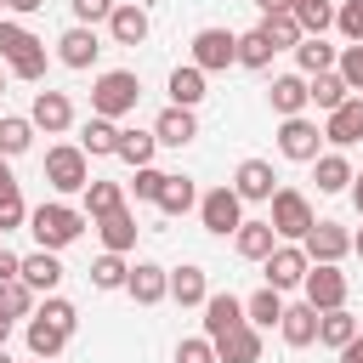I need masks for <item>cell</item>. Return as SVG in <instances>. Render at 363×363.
<instances>
[{
  "label": "cell",
  "instance_id": "6da1fadb",
  "mask_svg": "<svg viewBox=\"0 0 363 363\" xmlns=\"http://www.w3.org/2000/svg\"><path fill=\"white\" fill-rule=\"evenodd\" d=\"M136 102H142V79L130 74V68H102L96 74V85H91V113L96 119H125V113H136Z\"/></svg>",
  "mask_w": 363,
  "mask_h": 363
},
{
  "label": "cell",
  "instance_id": "ffe728a7",
  "mask_svg": "<svg viewBox=\"0 0 363 363\" xmlns=\"http://www.w3.org/2000/svg\"><path fill=\"white\" fill-rule=\"evenodd\" d=\"M23 284H28L34 295H51V289L62 284V261H57V250H34V255H23Z\"/></svg>",
  "mask_w": 363,
  "mask_h": 363
},
{
  "label": "cell",
  "instance_id": "ab89813d",
  "mask_svg": "<svg viewBox=\"0 0 363 363\" xmlns=\"http://www.w3.org/2000/svg\"><path fill=\"white\" fill-rule=\"evenodd\" d=\"M125 278H130V267H125V255H113V250H102V255L91 261V284H96V289H125Z\"/></svg>",
  "mask_w": 363,
  "mask_h": 363
},
{
  "label": "cell",
  "instance_id": "cb8c5ba5",
  "mask_svg": "<svg viewBox=\"0 0 363 363\" xmlns=\"http://www.w3.org/2000/svg\"><path fill=\"white\" fill-rule=\"evenodd\" d=\"M216 363H261V329H233L216 340Z\"/></svg>",
  "mask_w": 363,
  "mask_h": 363
},
{
  "label": "cell",
  "instance_id": "e575fe53",
  "mask_svg": "<svg viewBox=\"0 0 363 363\" xmlns=\"http://www.w3.org/2000/svg\"><path fill=\"white\" fill-rule=\"evenodd\" d=\"M261 34H267L278 51H295V45L306 40V28L295 23V11H272V17H261Z\"/></svg>",
  "mask_w": 363,
  "mask_h": 363
},
{
  "label": "cell",
  "instance_id": "30bf717a",
  "mask_svg": "<svg viewBox=\"0 0 363 363\" xmlns=\"http://www.w3.org/2000/svg\"><path fill=\"white\" fill-rule=\"evenodd\" d=\"M318 142H323V130H318L306 113H295V119H278V153H284V159H295V164H312V159H318Z\"/></svg>",
  "mask_w": 363,
  "mask_h": 363
},
{
  "label": "cell",
  "instance_id": "f6af8a7d",
  "mask_svg": "<svg viewBox=\"0 0 363 363\" xmlns=\"http://www.w3.org/2000/svg\"><path fill=\"white\" fill-rule=\"evenodd\" d=\"M164 182H170V176H164V170H153V164H147V170H136V176H130V193H136V204H159Z\"/></svg>",
  "mask_w": 363,
  "mask_h": 363
},
{
  "label": "cell",
  "instance_id": "4dcf8cb0",
  "mask_svg": "<svg viewBox=\"0 0 363 363\" xmlns=\"http://www.w3.org/2000/svg\"><path fill=\"white\" fill-rule=\"evenodd\" d=\"M312 170H318V193H352V164H346V153H318L312 159Z\"/></svg>",
  "mask_w": 363,
  "mask_h": 363
},
{
  "label": "cell",
  "instance_id": "680465c9",
  "mask_svg": "<svg viewBox=\"0 0 363 363\" xmlns=\"http://www.w3.org/2000/svg\"><path fill=\"white\" fill-rule=\"evenodd\" d=\"M11 323H17V318H6V312H0V346H6V335H11Z\"/></svg>",
  "mask_w": 363,
  "mask_h": 363
},
{
  "label": "cell",
  "instance_id": "9f6ffc18",
  "mask_svg": "<svg viewBox=\"0 0 363 363\" xmlns=\"http://www.w3.org/2000/svg\"><path fill=\"white\" fill-rule=\"evenodd\" d=\"M11 187H17V176H11V164L0 159V193H11Z\"/></svg>",
  "mask_w": 363,
  "mask_h": 363
},
{
  "label": "cell",
  "instance_id": "f907efd6",
  "mask_svg": "<svg viewBox=\"0 0 363 363\" xmlns=\"http://www.w3.org/2000/svg\"><path fill=\"white\" fill-rule=\"evenodd\" d=\"M68 6H74V17H79V23H85V28H91V23H108V17H113V6H119V0H68Z\"/></svg>",
  "mask_w": 363,
  "mask_h": 363
},
{
  "label": "cell",
  "instance_id": "ee69618b",
  "mask_svg": "<svg viewBox=\"0 0 363 363\" xmlns=\"http://www.w3.org/2000/svg\"><path fill=\"white\" fill-rule=\"evenodd\" d=\"M335 74L346 79V91H352V96H363V45H340Z\"/></svg>",
  "mask_w": 363,
  "mask_h": 363
},
{
  "label": "cell",
  "instance_id": "e7e4bbea",
  "mask_svg": "<svg viewBox=\"0 0 363 363\" xmlns=\"http://www.w3.org/2000/svg\"><path fill=\"white\" fill-rule=\"evenodd\" d=\"M0 6H6V0H0Z\"/></svg>",
  "mask_w": 363,
  "mask_h": 363
},
{
  "label": "cell",
  "instance_id": "9a60e30c",
  "mask_svg": "<svg viewBox=\"0 0 363 363\" xmlns=\"http://www.w3.org/2000/svg\"><path fill=\"white\" fill-rule=\"evenodd\" d=\"M250 318H244V301L238 295H210L204 301V335H210V346L221 340V335H233V329H244Z\"/></svg>",
  "mask_w": 363,
  "mask_h": 363
},
{
  "label": "cell",
  "instance_id": "c3c4849f",
  "mask_svg": "<svg viewBox=\"0 0 363 363\" xmlns=\"http://www.w3.org/2000/svg\"><path fill=\"white\" fill-rule=\"evenodd\" d=\"M176 363H216L210 335H187V340H176Z\"/></svg>",
  "mask_w": 363,
  "mask_h": 363
},
{
  "label": "cell",
  "instance_id": "8fae6325",
  "mask_svg": "<svg viewBox=\"0 0 363 363\" xmlns=\"http://www.w3.org/2000/svg\"><path fill=\"white\" fill-rule=\"evenodd\" d=\"M301 250H306V261H323V267H340V255L352 250V233H346L340 221H312V233L301 238Z\"/></svg>",
  "mask_w": 363,
  "mask_h": 363
},
{
  "label": "cell",
  "instance_id": "4fadbf2b",
  "mask_svg": "<svg viewBox=\"0 0 363 363\" xmlns=\"http://www.w3.org/2000/svg\"><path fill=\"white\" fill-rule=\"evenodd\" d=\"M28 119H34V130H45V136H62V130L74 125V102H68V91H34V108H28Z\"/></svg>",
  "mask_w": 363,
  "mask_h": 363
},
{
  "label": "cell",
  "instance_id": "2e32d148",
  "mask_svg": "<svg viewBox=\"0 0 363 363\" xmlns=\"http://www.w3.org/2000/svg\"><path fill=\"white\" fill-rule=\"evenodd\" d=\"M323 142H335V147L363 142V96H352V102H340L335 113H323Z\"/></svg>",
  "mask_w": 363,
  "mask_h": 363
},
{
  "label": "cell",
  "instance_id": "6125c7cd",
  "mask_svg": "<svg viewBox=\"0 0 363 363\" xmlns=\"http://www.w3.org/2000/svg\"><path fill=\"white\" fill-rule=\"evenodd\" d=\"M0 91H6V68H0Z\"/></svg>",
  "mask_w": 363,
  "mask_h": 363
},
{
  "label": "cell",
  "instance_id": "8992f818",
  "mask_svg": "<svg viewBox=\"0 0 363 363\" xmlns=\"http://www.w3.org/2000/svg\"><path fill=\"white\" fill-rule=\"evenodd\" d=\"M233 62H238V34H233V28H199V34H193V68L221 74V68H233Z\"/></svg>",
  "mask_w": 363,
  "mask_h": 363
},
{
  "label": "cell",
  "instance_id": "f546056e",
  "mask_svg": "<svg viewBox=\"0 0 363 363\" xmlns=\"http://www.w3.org/2000/svg\"><path fill=\"white\" fill-rule=\"evenodd\" d=\"M79 147H85V159H108V153H119V125L91 113L85 130H79Z\"/></svg>",
  "mask_w": 363,
  "mask_h": 363
},
{
  "label": "cell",
  "instance_id": "3957f363",
  "mask_svg": "<svg viewBox=\"0 0 363 363\" xmlns=\"http://www.w3.org/2000/svg\"><path fill=\"white\" fill-rule=\"evenodd\" d=\"M0 62H6L17 79L40 85V79H45V40H34L23 23H0Z\"/></svg>",
  "mask_w": 363,
  "mask_h": 363
},
{
  "label": "cell",
  "instance_id": "91938a15",
  "mask_svg": "<svg viewBox=\"0 0 363 363\" xmlns=\"http://www.w3.org/2000/svg\"><path fill=\"white\" fill-rule=\"evenodd\" d=\"M352 250H357V255H363V233H357V238H352Z\"/></svg>",
  "mask_w": 363,
  "mask_h": 363
},
{
  "label": "cell",
  "instance_id": "83f0119b",
  "mask_svg": "<svg viewBox=\"0 0 363 363\" xmlns=\"http://www.w3.org/2000/svg\"><path fill=\"white\" fill-rule=\"evenodd\" d=\"M68 340H74V335H68L62 323H51V318H40V312L28 318V352H34V357H45V363H51Z\"/></svg>",
  "mask_w": 363,
  "mask_h": 363
},
{
  "label": "cell",
  "instance_id": "6f0895ef",
  "mask_svg": "<svg viewBox=\"0 0 363 363\" xmlns=\"http://www.w3.org/2000/svg\"><path fill=\"white\" fill-rule=\"evenodd\" d=\"M352 204H357V216H363V170L352 176Z\"/></svg>",
  "mask_w": 363,
  "mask_h": 363
},
{
  "label": "cell",
  "instance_id": "ac0fdd59",
  "mask_svg": "<svg viewBox=\"0 0 363 363\" xmlns=\"http://www.w3.org/2000/svg\"><path fill=\"white\" fill-rule=\"evenodd\" d=\"M267 102H272V113L278 119H295V113H306V74H278L272 79V91H267Z\"/></svg>",
  "mask_w": 363,
  "mask_h": 363
},
{
  "label": "cell",
  "instance_id": "52a82bcc",
  "mask_svg": "<svg viewBox=\"0 0 363 363\" xmlns=\"http://www.w3.org/2000/svg\"><path fill=\"white\" fill-rule=\"evenodd\" d=\"M199 221H204L210 233H221V238H227V233H238V227H244V199H238L233 187H210V193L199 199Z\"/></svg>",
  "mask_w": 363,
  "mask_h": 363
},
{
  "label": "cell",
  "instance_id": "5bb4252c",
  "mask_svg": "<svg viewBox=\"0 0 363 363\" xmlns=\"http://www.w3.org/2000/svg\"><path fill=\"white\" fill-rule=\"evenodd\" d=\"M278 176H272V164L267 159H244L238 170H233V193L244 199V204H261V199H272L278 187H272Z\"/></svg>",
  "mask_w": 363,
  "mask_h": 363
},
{
  "label": "cell",
  "instance_id": "d4e9b609",
  "mask_svg": "<svg viewBox=\"0 0 363 363\" xmlns=\"http://www.w3.org/2000/svg\"><path fill=\"white\" fill-rule=\"evenodd\" d=\"M91 227L102 233V250H113V255L136 250V216H130V210H113V216H102V221H91Z\"/></svg>",
  "mask_w": 363,
  "mask_h": 363
},
{
  "label": "cell",
  "instance_id": "f5cc1de1",
  "mask_svg": "<svg viewBox=\"0 0 363 363\" xmlns=\"http://www.w3.org/2000/svg\"><path fill=\"white\" fill-rule=\"evenodd\" d=\"M340 363H363V335H357L352 346H340Z\"/></svg>",
  "mask_w": 363,
  "mask_h": 363
},
{
  "label": "cell",
  "instance_id": "7c38bea8",
  "mask_svg": "<svg viewBox=\"0 0 363 363\" xmlns=\"http://www.w3.org/2000/svg\"><path fill=\"white\" fill-rule=\"evenodd\" d=\"M125 295H130L136 306H159V301H170V272H164L159 261H136L130 278H125Z\"/></svg>",
  "mask_w": 363,
  "mask_h": 363
},
{
  "label": "cell",
  "instance_id": "9c48e42d",
  "mask_svg": "<svg viewBox=\"0 0 363 363\" xmlns=\"http://www.w3.org/2000/svg\"><path fill=\"white\" fill-rule=\"evenodd\" d=\"M301 295H306V306H318V312H340V306H346V272H340V267L312 261V272H306Z\"/></svg>",
  "mask_w": 363,
  "mask_h": 363
},
{
  "label": "cell",
  "instance_id": "836d02e7",
  "mask_svg": "<svg viewBox=\"0 0 363 363\" xmlns=\"http://www.w3.org/2000/svg\"><path fill=\"white\" fill-rule=\"evenodd\" d=\"M153 147H159L153 130H119V153H113V159H125L130 170H147V164H153Z\"/></svg>",
  "mask_w": 363,
  "mask_h": 363
},
{
  "label": "cell",
  "instance_id": "8d00e7d4",
  "mask_svg": "<svg viewBox=\"0 0 363 363\" xmlns=\"http://www.w3.org/2000/svg\"><path fill=\"white\" fill-rule=\"evenodd\" d=\"M113 210H125V187H119V182H91V187H85V216L102 221V216H113Z\"/></svg>",
  "mask_w": 363,
  "mask_h": 363
},
{
  "label": "cell",
  "instance_id": "bcb514c9",
  "mask_svg": "<svg viewBox=\"0 0 363 363\" xmlns=\"http://www.w3.org/2000/svg\"><path fill=\"white\" fill-rule=\"evenodd\" d=\"M34 312H40V318H51V323H62L68 335L79 329V306H74V301H62V295H45V301H40Z\"/></svg>",
  "mask_w": 363,
  "mask_h": 363
},
{
  "label": "cell",
  "instance_id": "816d5d0a",
  "mask_svg": "<svg viewBox=\"0 0 363 363\" xmlns=\"http://www.w3.org/2000/svg\"><path fill=\"white\" fill-rule=\"evenodd\" d=\"M11 278H23V255L0 250V284H11Z\"/></svg>",
  "mask_w": 363,
  "mask_h": 363
},
{
  "label": "cell",
  "instance_id": "7a4b0ae2",
  "mask_svg": "<svg viewBox=\"0 0 363 363\" xmlns=\"http://www.w3.org/2000/svg\"><path fill=\"white\" fill-rule=\"evenodd\" d=\"M85 210H74V204H62V199H51V204H40V210H28V233H34V244L40 250H68L79 233H85Z\"/></svg>",
  "mask_w": 363,
  "mask_h": 363
},
{
  "label": "cell",
  "instance_id": "5b68a950",
  "mask_svg": "<svg viewBox=\"0 0 363 363\" xmlns=\"http://www.w3.org/2000/svg\"><path fill=\"white\" fill-rule=\"evenodd\" d=\"M267 221H272V233H278V238H306L318 216H312L306 193H295V187H278V193H272V216H267Z\"/></svg>",
  "mask_w": 363,
  "mask_h": 363
},
{
  "label": "cell",
  "instance_id": "94428289",
  "mask_svg": "<svg viewBox=\"0 0 363 363\" xmlns=\"http://www.w3.org/2000/svg\"><path fill=\"white\" fill-rule=\"evenodd\" d=\"M0 363H11V357H6V346H0Z\"/></svg>",
  "mask_w": 363,
  "mask_h": 363
},
{
  "label": "cell",
  "instance_id": "44dd1931",
  "mask_svg": "<svg viewBox=\"0 0 363 363\" xmlns=\"http://www.w3.org/2000/svg\"><path fill=\"white\" fill-rule=\"evenodd\" d=\"M278 335H284V346H312L318 340V306H306V301H295V306H284V323H278Z\"/></svg>",
  "mask_w": 363,
  "mask_h": 363
},
{
  "label": "cell",
  "instance_id": "be15d7a7",
  "mask_svg": "<svg viewBox=\"0 0 363 363\" xmlns=\"http://www.w3.org/2000/svg\"><path fill=\"white\" fill-rule=\"evenodd\" d=\"M34 363H45V357H34Z\"/></svg>",
  "mask_w": 363,
  "mask_h": 363
},
{
  "label": "cell",
  "instance_id": "7dc6e473",
  "mask_svg": "<svg viewBox=\"0 0 363 363\" xmlns=\"http://www.w3.org/2000/svg\"><path fill=\"white\" fill-rule=\"evenodd\" d=\"M335 28H340L352 45H363V0H346V6H335Z\"/></svg>",
  "mask_w": 363,
  "mask_h": 363
},
{
  "label": "cell",
  "instance_id": "11a10c76",
  "mask_svg": "<svg viewBox=\"0 0 363 363\" xmlns=\"http://www.w3.org/2000/svg\"><path fill=\"white\" fill-rule=\"evenodd\" d=\"M255 11H261V17H272V11H289V0H255Z\"/></svg>",
  "mask_w": 363,
  "mask_h": 363
},
{
  "label": "cell",
  "instance_id": "d590c367",
  "mask_svg": "<svg viewBox=\"0 0 363 363\" xmlns=\"http://www.w3.org/2000/svg\"><path fill=\"white\" fill-rule=\"evenodd\" d=\"M170 102H176V108H199V102H204V68H193V62L176 68V74H170Z\"/></svg>",
  "mask_w": 363,
  "mask_h": 363
},
{
  "label": "cell",
  "instance_id": "484cf974",
  "mask_svg": "<svg viewBox=\"0 0 363 363\" xmlns=\"http://www.w3.org/2000/svg\"><path fill=\"white\" fill-rule=\"evenodd\" d=\"M170 301H176V306H204V301H210L204 267H193V261H187V267H176V272H170Z\"/></svg>",
  "mask_w": 363,
  "mask_h": 363
},
{
  "label": "cell",
  "instance_id": "d6986e66",
  "mask_svg": "<svg viewBox=\"0 0 363 363\" xmlns=\"http://www.w3.org/2000/svg\"><path fill=\"white\" fill-rule=\"evenodd\" d=\"M153 136H159V147H187L193 136H199V119H193V108H164L159 119H153Z\"/></svg>",
  "mask_w": 363,
  "mask_h": 363
},
{
  "label": "cell",
  "instance_id": "f35d334b",
  "mask_svg": "<svg viewBox=\"0 0 363 363\" xmlns=\"http://www.w3.org/2000/svg\"><path fill=\"white\" fill-rule=\"evenodd\" d=\"M193 204H199L193 176H170V182H164V193H159V210H164V216H187Z\"/></svg>",
  "mask_w": 363,
  "mask_h": 363
},
{
  "label": "cell",
  "instance_id": "b9f144b4",
  "mask_svg": "<svg viewBox=\"0 0 363 363\" xmlns=\"http://www.w3.org/2000/svg\"><path fill=\"white\" fill-rule=\"evenodd\" d=\"M289 11H295V23H301L306 34H323V28L335 23V6H329V0H289Z\"/></svg>",
  "mask_w": 363,
  "mask_h": 363
},
{
  "label": "cell",
  "instance_id": "603a6c76",
  "mask_svg": "<svg viewBox=\"0 0 363 363\" xmlns=\"http://www.w3.org/2000/svg\"><path fill=\"white\" fill-rule=\"evenodd\" d=\"M233 250H238L244 261H267V255L278 250V233H272V221H244V227L233 233Z\"/></svg>",
  "mask_w": 363,
  "mask_h": 363
},
{
  "label": "cell",
  "instance_id": "f1b7e54d",
  "mask_svg": "<svg viewBox=\"0 0 363 363\" xmlns=\"http://www.w3.org/2000/svg\"><path fill=\"white\" fill-rule=\"evenodd\" d=\"M306 96H312V108H318V113H335L340 102H352L346 79H340L335 68H329V74H312V79H306Z\"/></svg>",
  "mask_w": 363,
  "mask_h": 363
},
{
  "label": "cell",
  "instance_id": "74e56055",
  "mask_svg": "<svg viewBox=\"0 0 363 363\" xmlns=\"http://www.w3.org/2000/svg\"><path fill=\"white\" fill-rule=\"evenodd\" d=\"M28 142H34V119H23V113H6V119H0V159H17V153H28Z\"/></svg>",
  "mask_w": 363,
  "mask_h": 363
},
{
  "label": "cell",
  "instance_id": "4316f807",
  "mask_svg": "<svg viewBox=\"0 0 363 363\" xmlns=\"http://www.w3.org/2000/svg\"><path fill=\"white\" fill-rule=\"evenodd\" d=\"M363 329H357V318L340 306V312H318V346H329V352H340V346H352Z\"/></svg>",
  "mask_w": 363,
  "mask_h": 363
},
{
  "label": "cell",
  "instance_id": "7bdbcfd3",
  "mask_svg": "<svg viewBox=\"0 0 363 363\" xmlns=\"http://www.w3.org/2000/svg\"><path fill=\"white\" fill-rule=\"evenodd\" d=\"M0 312H6V318H28V312H34V289H28L23 278L0 284Z\"/></svg>",
  "mask_w": 363,
  "mask_h": 363
},
{
  "label": "cell",
  "instance_id": "277c9868",
  "mask_svg": "<svg viewBox=\"0 0 363 363\" xmlns=\"http://www.w3.org/2000/svg\"><path fill=\"white\" fill-rule=\"evenodd\" d=\"M45 182H51L57 193H85V187H91V159H85V147H79V142L51 147V153H45Z\"/></svg>",
  "mask_w": 363,
  "mask_h": 363
},
{
  "label": "cell",
  "instance_id": "60d3db41",
  "mask_svg": "<svg viewBox=\"0 0 363 363\" xmlns=\"http://www.w3.org/2000/svg\"><path fill=\"white\" fill-rule=\"evenodd\" d=\"M272 51H278V45H272L261 28L238 34V68H267V62H272Z\"/></svg>",
  "mask_w": 363,
  "mask_h": 363
},
{
  "label": "cell",
  "instance_id": "e0dca14e",
  "mask_svg": "<svg viewBox=\"0 0 363 363\" xmlns=\"http://www.w3.org/2000/svg\"><path fill=\"white\" fill-rule=\"evenodd\" d=\"M96 28H85V23H74V28H62V40H57V62L62 68H91L96 62Z\"/></svg>",
  "mask_w": 363,
  "mask_h": 363
},
{
  "label": "cell",
  "instance_id": "ba28073f",
  "mask_svg": "<svg viewBox=\"0 0 363 363\" xmlns=\"http://www.w3.org/2000/svg\"><path fill=\"white\" fill-rule=\"evenodd\" d=\"M261 267H267V289H278V295H284V289H301V284H306V272H312V261H306V250H301V244H278Z\"/></svg>",
  "mask_w": 363,
  "mask_h": 363
},
{
  "label": "cell",
  "instance_id": "681fc988",
  "mask_svg": "<svg viewBox=\"0 0 363 363\" xmlns=\"http://www.w3.org/2000/svg\"><path fill=\"white\" fill-rule=\"evenodd\" d=\"M28 221V204H23V193L11 187V193H0V233H11V227H23Z\"/></svg>",
  "mask_w": 363,
  "mask_h": 363
},
{
  "label": "cell",
  "instance_id": "7402d4cb",
  "mask_svg": "<svg viewBox=\"0 0 363 363\" xmlns=\"http://www.w3.org/2000/svg\"><path fill=\"white\" fill-rule=\"evenodd\" d=\"M108 34H113V45H142L147 40V11L130 6V0H119L113 17H108Z\"/></svg>",
  "mask_w": 363,
  "mask_h": 363
},
{
  "label": "cell",
  "instance_id": "1f68e13d",
  "mask_svg": "<svg viewBox=\"0 0 363 363\" xmlns=\"http://www.w3.org/2000/svg\"><path fill=\"white\" fill-rule=\"evenodd\" d=\"M335 57H340V51H335V45H323V34H306V40L295 45V68H301L306 79H312V74H329V68H335Z\"/></svg>",
  "mask_w": 363,
  "mask_h": 363
},
{
  "label": "cell",
  "instance_id": "d6a6232c",
  "mask_svg": "<svg viewBox=\"0 0 363 363\" xmlns=\"http://www.w3.org/2000/svg\"><path fill=\"white\" fill-rule=\"evenodd\" d=\"M244 318H250V329H278L284 323V295L278 289H255L244 301Z\"/></svg>",
  "mask_w": 363,
  "mask_h": 363
},
{
  "label": "cell",
  "instance_id": "db71d44e",
  "mask_svg": "<svg viewBox=\"0 0 363 363\" xmlns=\"http://www.w3.org/2000/svg\"><path fill=\"white\" fill-rule=\"evenodd\" d=\"M6 6H11V11H17V17H28V11H40V6H45V0H6Z\"/></svg>",
  "mask_w": 363,
  "mask_h": 363
}]
</instances>
